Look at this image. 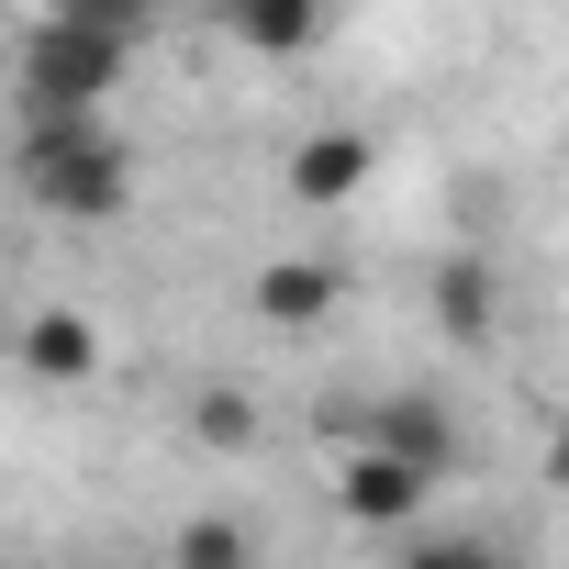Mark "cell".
<instances>
[{"label": "cell", "instance_id": "6da1fadb", "mask_svg": "<svg viewBox=\"0 0 569 569\" xmlns=\"http://www.w3.org/2000/svg\"><path fill=\"white\" fill-rule=\"evenodd\" d=\"M12 179H23V201L57 212V223H112V212L134 201V146H123L101 112H23Z\"/></svg>", "mask_w": 569, "mask_h": 569}, {"label": "cell", "instance_id": "7a4b0ae2", "mask_svg": "<svg viewBox=\"0 0 569 569\" xmlns=\"http://www.w3.org/2000/svg\"><path fill=\"white\" fill-rule=\"evenodd\" d=\"M123 68H134V46H112V34L46 12V23L23 34V112H112Z\"/></svg>", "mask_w": 569, "mask_h": 569}, {"label": "cell", "instance_id": "3957f363", "mask_svg": "<svg viewBox=\"0 0 569 569\" xmlns=\"http://www.w3.org/2000/svg\"><path fill=\"white\" fill-rule=\"evenodd\" d=\"M425 502H436V480H425L413 458H391V447L347 436V458H336V513H347V525L402 536V525H425Z\"/></svg>", "mask_w": 569, "mask_h": 569}, {"label": "cell", "instance_id": "277c9868", "mask_svg": "<svg viewBox=\"0 0 569 569\" xmlns=\"http://www.w3.org/2000/svg\"><path fill=\"white\" fill-rule=\"evenodd\" d=\"M336 302H347V268H336L325 246H302V257H268V268L246 279V313H257V325H279V336H313V325H336Z\"/></svg>", "mask_w": 569, "mask_h": 569}, {"label": "cell", "instance_id": "5b68a950", "mask_svg": "<svg viewBox=\"0 0 569 569\" xmlns=\"http://www.w3.org/2000/svg\"><path fill=\"white\" fill-rule=\"evenodd\" d=\"M358 190H369V134H358V123H325V134L291 146V201H302V212H336V201H358Z\"/></svg>", "mask_w": 569, "mask_h": 569}, {"label": "cell", "instance_id": "8992f818", "mask_svg": "<svg viewBox=\"0 0 569 569\" xmlns=\"http://www.w3.org/2000/svg\"><path fill=\"white\" fill-rule=\"evenodd\" d=\"M347 436H369V447L413 458L425 480H447V469H458V425H447L436 402H380V413H347Z\"/></svg>", "mask_w": 569, "mask_h": 569}, {"label": "cell", "instance_id": "52a82bcc", "mask_svg": "<svg viewBox=\"0 0 569 569\" xmlns=\"http://www.w3.org/2000/svg\"><path fill=\"white\" fill-rule=\"evenodd\" d=\"M425 302H436V325H447L458 347H480V336L502 325V279H491V257H447V268L425 279Z\"/></svg>", "mask_w": 569, "mask_h": 569}, {"label": "cell", "instance_id": "ba28073f", "mask_svg": "<svg viewBox=\"0 0 569 569\" xmlns=\"http://www.w3.org/2000/svg\"><path fill=\"white\" fill-rule=\"evenodd\" d=\"M223 34H234L246 57H313L325 0H223Z\"/></svg>", "mask_w": 569, "mask_h": 569}, {"label": "cell", "instance_id": "9c48e42d", "mask_svg": "<svg viewBox=\"0 0 569 569\" xmlns=\"http://www.w3.org/2000/svg\"><path fill=\"white\" fill-rule=\"evenodd\" d=\"M23 369L34 380H90L101 369V325L90 313H34L23 325Z\"/></svg>", "mask_w": 569, "mask_h": 569}, {"label": "cell", "instance_id": "30bf717a", "mask_svg": "<svg viewBox=\"0 0 569 569\" xmlns=\"http://www.w3.org/2000/svg\"><path fill=\"white\" fill-rule=\"evenodd\" d=\"M257 558H268V547H257V525H246V513H223V502H212V513H190V525L168 536V569H257Z\"/></svg>", "mask_w": 569, "mask_h": 569}, {"label": "cell", "instance_id": "8fae6325", "mask_svg": "<svg viewBox=\"0 0 569 569\" xmlns=\"http://www.w3.org/2000/svg\"><path fill=\"white\" fill-rule=\"evenodd\" d=\"M391 569H513L491 536H458V525H425V536H402V558Z\"/></svg>", "mask_w": 569, "mask_h": 569}, {"label": "cell", "instance_id": "7c38bea8", "mask_svg": "<svg viewBox=\"0 0 569 569\" xmlns=\"http://www.w3.org/2000/svg\"><path fill=\"white\" fill-rule=\"evenodd\" d=\"M57 12H68V23H90V34H112V46H146L168 0H57Z\"/></svg>", "mask_w": 569, "mask_h": 569}, {"label": "cell", "instance_id": "4fadbf2b", "mask_svg": "<svg viewBox=\"0 0 569 569\" xmlns=\"http://www.w3.org/2000/svg\"><path fill=\"white\" fill-rule=\"evenodd\" d=\"M547 469H558V480H569V436H558V458H547Z\"/></svg>", "mask_w": 569, "mask_h": 569}]
</instances>
